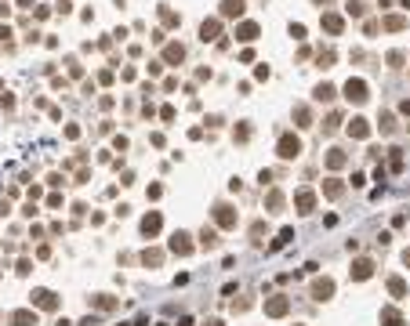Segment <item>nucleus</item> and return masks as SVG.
Here are the masks:
<instances>
[{
    "label": "nucleus",
    "mask_w": 410,
    "mask_h": 326,
    "mask_svg": "<svg viewBox=\"0 0 410 326\" xmlns=\"http://www.w3.org/2000/svg\"><path fill=\"white\" fill-rule=\"evenodd\" d=\"M160 228H164V218H160V210H149L145 218H142V236H160Z\"/></svg>",
    "instance_id": "39448f33"
},
{
    "label": "nucleus",
    "mask_w": 410,
    "mask_h": 326,
    "mask_svg": "<svg viewBox=\"0 0 410 326\" xmlns=\"http://www.w3.org/2000/svg\"><path fill=\"white\" fill-rule=\"evenodd\" d=\"M218 243H221V239H218V228H207V225H203V232H200V247H203V250H214Z\"/></svg>",
    "instance_id": "ddd939ff"
},
{
    "label": "nucleus",
    "mask_w": 410,
    "mask_h": 326,
    "mask_svg": "<svg viewBox=\"0 0 410 326\" xmlns=\"http://www.w3.org/2000/svg\"><path fill=\"white\" fill-rule=\"evenodd\" d=\"M164 261V250H156V247H149V250H142V265H149V268H156Z\"/></svg>",
    "instance_id": "a211bd4d"
},
{
    "label": "nucleus",
    "mask_w": 410,
    "mask_h": 326,
    "mask_svg": "<svg viewBox=\"0 0 410 326\" xmlns=\"http://www.w3.org/2000/svg\"><path fill=\"white\" fill-rule=\"evenodd\" d=\"M392 113H381V134H392Z\"/></svg>",
    "instance_id": "cd10ccee"
},
{
    "label": "nucleus",
    "mask_w": 410,
    "mask_h": 326,
    "mask_svg": "<svg viewBox=\"0 0 410 326\" xmlns=\"http://www.w3.org/2000/svg\"><path fill=\"white\" fill-rule=\"evenodd\" d=\"M403 265H407V268H410V247H407V250H403Z\"/></svg>",
    "instance_id": "f704fd0d"
},
{
    "label": "nucleus",
    "mask_w": 410,
    "mask_h": 326,
    "mask_svg": "<svg viewBox=\"0 0 410 326\" xmlns=\"http://www.w3.org/2000/svg\"><path fill=\"white\" fill-rule=\"evenodd\" d=\"M294 116H298V127H309V109H298Z\"/></svg>",
    "instance_id": "7c9ffc66"
},
{
    "label": "nucleus",
    "mask_w": 410,
    "mask_h": 326,
    "mask_svg": "<svg viewBox=\"0 0 410 326\" xmlns=\"http://www.w3.org/2000/svg\"><path fill=\"white\" fill-rule=\"evenodd\" d=\"M294 207H298V214H312L316 210V192L312 189H298L294 192Z\"/></svg>",
    "instance_id": "20e7f679"
},
{
    "label": "nucleus",
    "mask_w": 410,
    "mask_h": 326,
    "mask_svg": "<svg viewBox=\"0 0 410 326\" xmlns=\"http://www.w3.org/2000/svg\"><path fill=\"white\" fill-rule=\"evenodd\" d=\"M323 29H327V33H334V36H338V33L345 29V22H341V18H338V15H323Z\"/></svg>",
    "instance_id": "412c9836"
},
{
    "label": "nucleus",
    "mask_w": 410,
    "mask_h": 326,
    "mask_svg": "<svg viewBox=\"0 0 410 326\" xmlns=\"http://www.w3.org/2000/svg\"><path fill=\"white\" fill-rule=\"evenodd\" d=\"M7 323L11 326H36V312L33 308H18V312L7 315Z\"/></svg>",
    "instance_id": "9b49d317"
},
{
    "label": "nucleus",
    "mask_w": 410,
    "mask_h": 326,
    "mask_svg": "<svg viewBox=\"0 0 410 326\" xmlns=\"http://www.w3.org/2000/svg\"><path fill=\"white\" fill-rule=\"evenodd\" d=\"M0 319H4V315H0Z\"/></svg>",
    "instance_id": "4c0bfd02"
},
{
    "label": "nucleus",
    "mask_w": 410,
    "mask_h": 326,
    "mask_svg": "<svg viewBox=\"0 0 410 326\" xmlns=\"http://www.w3.org/2000/svg\"><path fill=\"white\" fill-rule=\"evenodd\" d=\"M145 196H149V200H160L164 189H160V185H149V192H145Z\"/></svg>",
    "instance_id": "473e14b6"
},
{
    "label": "nucleus",
    "mask_w": 410,
    "mask_h": 326,
    "mask_svg": "<svg viewBox=\"0 0 410 326\" xmlns=\"http://www.w3.org/2000/svg\"><path fill=\"white\" fill-rule=\"evenodd\" d=\"M341 192H345V185H341L338 178H327V181H323V196H330V200H338Z\"/></svg>",
    "instance_id": "aec40b11"
},
{
    "label": "nucleus",
    "mask_w": 410,
    "mask_h": 326,
    "mask_svg": "<svg viewBox=\"0 0 410 326\" xmlns=\"http://www.w3.org/2000/svg\"><path fill=\"white\" fill-rule=\"evenodd\" d=\"M345 98L356 101V105H363V101L370 98L367 95V83H363V80H349V83H345Z\"/></svg>",
    "instance_id": "423d86ee"
},
{
    "label": "nucleus",
    "mask_w": 410,
    "mask_h": 326,
    "mask_svg": "<svg viewBox=\"0 0 410 326\" xmlns=\"http://www.w3.org/2000/svg\"><path fill=\"white\" fill-rule=\"evenodd\" d=\"M312 297L316 301H330L334 297V279H316L312 283Z\"/></svg>",
    "instance_id": "9d476101"
},
{
    "label": "nucleus",
    "mask_w": 410,
    "mask_h": 326,
    "mask_svg": "<svg viewBox=\"0 0 410 326\" xmlns=\"http://www.w3.org/2000/svg\"><path fill=\"white\" fill-rule=\"evenodd\" d=\"M327 167H330V171L345 167V152H341V149H330V156H327Z\"/></svg>",
    "instance_id": "5701e85b"
},
{
    "label": "nucleus",
    "mask_w": 410,
    "mask_h": 326,
    "mask_svg": "<svg viewBox=\"0 0 410 326\" xmlns=\"http://www.w3.org/2000/svg\"><path fill=\"white\" fill-rule=\"evenodd\" d=\"M265 207H269V210H279V207H283V192H276V189H273V192L265 196Z\"/></svg>",
    "instance_id": "b1692460"
},
{
    "label": "nucleus",
    "mask_w": 410,
    "mask_h": 326,
    "mask_svg": "<svg viewBox=\"0 0 410 326\" xmlns=\"http://www.w3.org/2000/svg\"><path fill=\"white\" fill-rule=\"evenodd\" d=\"M381 323L385 326H403V315H399L396 308H381Z\"/></svg>",
    "instance_id": "4be33fe9"
},
{
    "label": "nucleus",
    "mask_w": 410,
    "mask_h": 326,
    "mask_svg": "<svg viewBox=\"0 0 410 326\" xmlns=\"http://www.w3.org/2000/svg\"><path fill=\"white\" fill-rule=\"evenodd\" d=\"M164 58H167V62H182V58H185V51L178 48V44H171V48H167V54H164Z\"/></svg>",
    "instance_id": "bb28decb"
},
{
    "label": "nucleus",
    "mask_w": 410,
    "mask_h": 326,
    "mask_svg": "<svg viewBox=\"0 0 410 326\" xmlns=\"http://www.w3.org/2000/svg\"><path fill=\"white\" fill-rule=\"evenodd\" d=\"M58 326H73V323H69V319H58Z\"/></svg>",
    "instance_id": "e433bc0d"
},
{
    "label": "nucleus",
    "mask_w": 410,
    "mask_h": 326,
    "mask_svg": "<svg viewBox=\"0 0 410 326\" xmlns=\"http://www.w3.org/2000/svg\"><path fill=\"white\" fill-rule=\"evenodd\" d=\"M221 15L225 18H240L244 15V0H221Z\"/></svg>",
    "instance_id": "4468645a"
},
{
    "label": "nucleus",
    "mask_w": 410,
    "mask_h": 326,
    "mask_svg": "<svg viewBox=\"0 0 410 326\" xmlns=\"http://www.w3.org/2000/svg\"><path fill=\"white\" fill-rule=\"evenodd\" d=\"M287 308H291V301H287L283 294H279V297H269V301H265V315H273V319L287 315Z\"/></svg>",
    "instance_id": "1a4fd4ad"
},
{
    "label": "nucleus",
    "mask_w": 410,
    "mask_h": 326,
    "mask_svg": "<svg viewBox=\"0 0 410 326\" xmlns=\"http://www.w3.org/2000/svg\"><path fill=\"white\" fill-rule=\"evenodd\" d=\"M189 232H174V236H171V243H167V247H171V254H178V257H189L192 254V243H189Z\"/></svg>",
    "instance_id": "7ed1b4c3"
},
{
    "label": "nucleus",
    "mask_w": 410,
    "mask_h": 326,
    "mask_svg": "<svg viewBox=\"0 0 410 326\" xmlns=\"http://www.w3.org/2000/svg\"><path fill=\"white\" fill-rule=\"evenodd\" d=\"M291 36H294V40H305V25L301 22H291Z\"/></svg>",
    "instance_id": "c85d7f7f"
},
{
    "label": "nucleus",
    "mask_w": 410,
    "mask_h": 326,
    "mask_svg": "<svg viewBox=\"0 0 410 326\" xmlns=\"http://www.w3.org/2000/svg\"><path fill=\"white\" fill-rule=\"evenodd\" d=\"M388 294H392L396 301H403V297H407V283L399 276H392V279H388Z\"/></svg>",
    "instance_id": "f3484780"
},
{
    "label": "nucleus",
    "mask_w": 410,
    "mask_h": 326,
    "mask_svg": "<svg viewBox=\"0 0 410 326\" xmlns=\"http://www.w3.org/2000/svg\"><path fill=\"white\" fill-rule=\"evenodd\" d=\"M334 98V87L330 83H320V87H316V101H330Z\"/></svg>",
    "instance_id": "a878e982"
},
{
    "label": "nucleus",
    "mask_w": 410,
    "mask_h": 326,
    "mask_svg": "<svg viewBox=\"0 0 410 326\" xmlns=\"http://www.w3.org/2000/svg\"><path fill=\"white\" fill-rule=\"evenodd\" d=\"M385 25H388V29H403V18H399V15H392V18H388Z\"/></svg>",
    "instance_id": "2f4dec72"
},
{
    "label": "nucleus",
    "mask_w": 410,
    "mask_h": 326,
    "mask_svg": "<svg viewBox=\"0 0 410 326\" xmlns=\"http://www.w3.org/2000/svg\"><path fill=\"white\" fill-rule=\"evenodd\" d=\"M116 297H109V294H95V297H91V308H98V312H113L116 308Z\"/></svg>",
    "instance_id": "f8f14e48"
},
{
    "label": "nucleus",
    "mask_w": 410,
    "mask_h": 326,
    "mask_svg": "<svg viewBox=\"0 0 410 326\" xmlns=\"http://www.w3.org/2000/svg\"><path fill=\"white\" fill-rule=\"evenodd\" d=\"M33 304H36V308H58V294H55V290H33Z\"/></svg>",
    "instance_id": "6e6552de"
},
{
    "label": "nucleus",
    "mask_w": 410,
    "mask_h": 326,
    "mask_svg": "<svg viewBox=\"0 0 410 326\" xmlns=\"http://www.w3.org/2000/svg\"><path fill=\"white\" fill-rule=\"evenodd\" d=\"M349 272H352V279H356V283H363V279L374 276V261H370V257H359V261H352Z\"/></svg>",
    "instance_id": "0eeeda50"
},
{
    "label": "nucleus",
    "mask_w": 410,
    "mask_h": 326,
    "mask_svg": "<svg viewBox=\"0 0 410 326\" xmlns=\"http://www.w3.org/2000/svg\"><path fill=\"white\" fill-rule=\"evenodd\" d=\"M236 40H258V25L254 22H244V25H240V29H236Z\"/></svg>",
    "instance_id": "6ab92c4d"
},
{
    "label": "nucleus",
    "mask_w": 410,
    "mask_h": 326,
    "mask_svg": "<svg viewBox=\"0 0 410 326\" xmlns=\"http://www.w3.org/2000/svg\"><path fill=\"white\" fill-rule=\"evenodd\" d=\"M291 239H294V228H279V236L273 239V250H279L283 243H291Z\"/></svg>",
    "instance_id": "393cba45"
},
{
    "label": "nucleus",
    "mask_w": 410,
    "mask_h": 326,
    "mask_svg": "<svg viewBox=\"0 0 410 326\" xmlns=\"http://www.w3.org/2000/svg\"><path fill=\"white\" fill-rule=\"evenodd\" d=\"M218 29H221V25H218V18L203 22V25H200V40H203V44H207V40H218Z\"/></svg>",
    "instance_id": "2eb2a0df"
},
{
    "label": "nucleus",
    "mask_w": 410,
    "mask_h": 326,
    "mask_svg": "<svg viewBox=\"0 0 410 326\" xmlns=\"http://www.w3.org/2000/svg\"><path fill=\"white\" fill-rule=\"evenodd\" d=\"M203 326H225V323H221V319H207V323H203Z\"/></svg>",
    "instance_id": "c9c22d12"
},
{
    "label": "nucleus",
    "mask_w": 410,
    "mask_h": 326,
    "mask_svg": "<svg viewBox=\"0 0 410 326\" xmlns=\"http://www.w3.org/2000/svg\"><path fill=\"white\" fill-rule=\"evenodd\" d=\"M349 134H352V138H367V134H370V124H367L363 116H356V120L349 124Z\"/></svg>",
    "instance_id": "dca6fc26"
},
{
    "label": "nucleus",
    "mask_w": 410,
    "mask_h": 326,
    "mask_svg": "<svg viewBox=\"0 0 410 326\" xmlns=\"http://www.w3.org/2000/svg\"><path fill=\"white\" fill-rule=\"evenodd\" d=\"M276 152L283 156V160H298V156H301V142H298V134H283V138H279V145H276Z\"/></svg>",
    "instance_id": "f257e3e1"
},
{
    "label": "nucleus",
    "mask_w": 410,
    "mask_h": 326,
    "mask_svg": "<svg viewBox=\"0 0 410 326\" xmlns=\"http://www.w3.org/2000/svg\"><path fill=\"white\" fill-rule=\"evenodd\" d=\"M338 124H341V116H338V113H334V116L327 120V124H323V130H334V127H338Z\"/></svg>",
    "instance_id": "72a5a7b5"
},
{
    "label": "nucleus",
    "mask_w": 410,
    "mask_h": 326,
    "mask_svg": "<svg viewBox=\"0 0 410 326\" xmlns=\"http://www.w3.org/2000/svg\"><path fill=\"white\" fill-rule=\"evenodd\" d=\"M247 138H250V127L240 124V127H236V142H247Z\"/></svg>",
    "instance_id": "c756f323"
},
{
    "label": "nucleus",
    "mask_w": 410,
    "mask_h": 326,
    "mask_svg": "<svg viewBox=\"0 0 410 326\" xmlns=\"http://www.w3.org/2000/svg\"><path fill=\"white\" fill-rule=\"evenodd\" d=\"M214 225L218 228H236V210H232L229 203H218V207H214Z\"/></svg>",
    "instance_id": "f03ea898"
}]
</instances>
